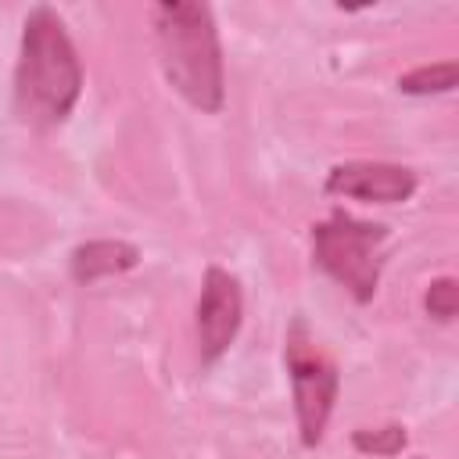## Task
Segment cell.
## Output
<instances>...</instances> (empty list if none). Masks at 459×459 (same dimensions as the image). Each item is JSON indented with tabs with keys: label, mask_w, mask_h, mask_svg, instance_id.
I'll use <instances>...</instances> for the list:
<instances>
[{
	"label": "cell",
	"mask_w": 459,
	"mask_h": 459,
	"mask_svg": "<svg viewBox=\"0 0 459 459\" xmlns=\"http://www.w3.org/2000/svg\"><path fill=\"white\" fill-rule=\"evenodd\" d=\"M82 93V65L50 7H32L22 25V50L14 68V111L29 129L61 126Z\"/></svg>",
	"instance_id": "cell-1"
},
{
	"label": "cell",
	"mask_w": 459,
	"mask_h": 459,
	"mask_svg": "<svg viewBox=\"0 0 459 459\" xmlns=\"http://www.w3.org/2000/svg\"><path fill=\"white\" fill-rule=\"evenodd\" d=\"M151 22L169 86L190 108L215 115L226 100V79H222V47L212 7L169 0L151 7Z\"/></svg>",
	"instance_id": "cell-2"
},
{
	"label": "cell",
	"mask_w": 459,
	"mask_h": 459,
	"mask_svg": "<svg viewBox=\"0 0 459 459\" xmlns=\"http://www.w3.org/2000/svg\"><path fill=\"white\" fill-rule=\"evenodd\" d=\"M384 244H387V226L362 222L348 212H333L330 219L312 226L316 265L330 280H337L359 305L373 301V294L380 287Z\"/></svg>",
	"instance_id": "cell-3"
},
{
	"label": "cell",
	"mask_w": 459,
	"mask_h": 459,
	"mask_svg": "<svg viewBox=\"0 0 459 459\" xmlns=\"http://www.w3.org/2000/svg\"><path fill=\"white\" fill-rule=\"evenodd\" d=\"M287 373L294 387V412H298V434L305 448H316L323 441L326 420L337 402V369L333 362L305 337V326L294 323L287 333Z\"/></svg>",
	"instance_id": "cell-4"
},
{
	"label": "cell",
	"mask_w": 459,
	"mask_h": 459,
	"mask_svg": "<svg viewBox=\"0 0 459 459\" xmlns=\"http://www.w3.org/2000/svg\"><path fill=\"white\" fill-rule=\"evenodd\" d=\"M240 323H244V294L237 276L219 265H208L197 301V344L204 366H212L219 355L230 351Z\"/></svg>",
	"instance_id": "cell-5"
},
{
	"label": "cell",
	"mask_w": 459,
	"mask_h": 459,
	"mask_svg": "<svg viewBox=\"0 0 459 459\" xmlns=\"http://www.w3.org/2000/svg\"><path fill=\"white\" fill-rule=\"evenodd\" d=\"M326 194L355 197L366 204H402L416 194V176L391 161H344L326 176Z\"/></svg>",
	"instance_id": "cell-6"
},
{
	"label": "cell",
	"mask_w": 459,
	"mask_h": 459,
	"mask_svg": "<svg viewBox=\"0 0 459 459\" xmlns=\"http://www.w3.org/2000/svg\"><path fill=\"white\" fill-rule=\"evenodd\" d=\"M140 262V247H133L129 240H86L79 247H72L68 255V273L75 283H93L104 276H118L136 269Z\"/></svg>",
	"instance_id": "cell-7"
},
{
	"label": "cell",
	"mask_w": 459,
	"mask_h": 459,
	"mask_svg": "<svg viewBox=\"0 0 459 459\" xmlns=\"http://www.w3.org/2000/svg\"><path fill=\"white\" fill-rule=\"evenodd\" d=\"M459 82V65L455 61H434L420 65L405 75H398V90L409 97H430V93H452Z\"/></svg>",
	"instance_id": "cell-8"
},
{
	"label": "cell",
	"mask_w": 459,
	"mask_h": 459,
	"mask_svg": "<svg viewBox=\"0 0 459 459\" xmlns=\"http://www.w3.org/2000/svg\"><path fill=\"white\" fill-rule=\"evenodd\" d=\"M405 441H409V434H405V427H398V423H387V427H377V430L362 427V430L351 434V445H355L362 455H398V452L405 448Z\"/></svg>",
	"instance_id": "cell-9"
},
{
	"label": "cell",
	"mask_w": 459,
	"mask_h": 459,
	"mask_svg": "<svg viewBox=\"0 0 459 459\" xmlns=\"http://www.w3.org/2000/svg\"><path fill=\"white\" fill-rule=\"evenodd\" d=\"M423 305H427V316H434L437 323H452L455 308H459V283H455V276H437L427 287Z\"/></svg>",
	"instance_id": "cell-10"
}]
</instances>
